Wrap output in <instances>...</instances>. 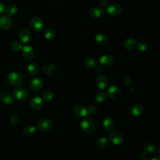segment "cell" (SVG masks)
I'll return each mask as SVG.
<instances>
[{"label": "cell", "instance_id": "obj_1", "mask_svg": "<svg viewBox=\"0 0 160 160\" xmlns=\"http://www.w3.org/2000/svg\"><path fill=\"white\" fill-rule=\"evenodd\" d=\"M81 129L86 134H92L95 131V124L93 120L89 117H84L80 123Z\"/></svg>", "mask_w": 160, "mask_h": 160}, {"label": "cell", "instance_id": "obj_2", "mask_svg": "<svg viewBox=\"0 0 160 160\" xmlns=\"http://www.w3.org/2000/svg\"><path fill=\"white\" fill-rule=\"evenodd\" d=\"M37 125L39 131L45 132L50 130L52 128L53 126V122L50 118H44L39 120Z\"/></svg>", "mask_w": 160, "mask_h": 160}, {"label": "cell", "instance_id": "obj_3", "mask_svg": "<svg viewBox=\"0 0 160 160\" xmlns=\"http://www.w3.org/2000/svg\"><path fill=\"white\" fill-rule=\"evenodd\" d=\"M30 26L34 31L39 32L43 29L44 22L40 17L35 16L31 19L30 21Z\"/></svg>", "mask_w": 160, "mask_h": 160}, {"label": "cell", "instance_id": "obj_4", "mask_svg": "<svg viewBox=\"0 0 160 160\" xmlns=\"http://www.w3.org/2000/svg\"><path fill=\"white\" fill-rule=\"evenodd\" d=\"M106 94L111 99H117L121 98L122 91L118 87L116 86H111L107 89Z\"/></svg>", "mask_w": 160, "mask_h": 160}, {"label": "cell", "instance_id": "obj_5", "mask_svg": "<svg viewBox=\"0 0 160 160\" xmlns=\"http://www.w3.org/2000/svg\"><path fill=\"white\" fill-rule=\"evenodd\" d=\"M110 141L117 146H119L123 144L124 142V136L119 131H115L110 133L109 136Z\"/></svg>", "mask_w": 160, "mask_h": 160}, {"label": "cell", "instance_id": "obj_6", "mask_svg": "<svg viewBox=\"0 0 160 160\" xmlns=\"http://www.w3.org/2000/svg\"><path fill=\"white\" fill-rule=\"evenodd\" d=\"M8 79L10 84L13 86H17L21 82L22 78L19 73H18V72L12 71L8 74Z\"/></svg>", "mask_w": 160, "mask_h": 160}, {"label": "cell", "instance_id": "obj_7", "mask_svg": "<svg viewBox=\"0 0 160 160\" xmlns=\"http://www.w3.org/2000/svg\"><path fill=\"white\" fill-rule=\"evenodd\" d=\"M30 105L35 110H41L44 107L43 99L39 96H34L30 101Z\"/></svg>", "mask_w": 160, "mask_h": 160}, {"label": "cell", "instance_id": "obj_8", "mask_svg": "<svg viewBox=\"0 0 160 160\" xmlns=\"http://www.w3.org/2000/svg\"><path fill=\"white\" fill-rule=\"evenodd\" d=\"M31 32L28 28H22L19 32V38L24 43L29 42L31 39Z\"/></svg>", "mask_w": 160, "mask_h": 160}, {"label": "cell", "instance_id": "obj_9", "mask_svg": "<svg viewBox=\"0 0 160 160\" xmlns=\"http://www.w3.org/2000/svg\"><path fill=\"white\" fill-rule=\"evenodd\" d=\"M13 96L19 101H23L28 98V92L22 88H18L14 91Z\"/></svg>", "mask_w": 160, "mask_h": 160}, {"label": "cell", "instance_id": "obj_10", "mask_svg": "<svg viewBox=\"0 0 160 160\" xmlns=\"http://www.w3.org/2000/svg\"><path fill=\"white\" fill-rule=\"evenodd\" d=\"M44 85V81L43 80L39 78V77H35L32 78L30 82H29V86L30 88L35 91L39 90L42 88Z\"/></svg>", "mask_w": 160, "mask_h": 160}, {"label": "cell", "instance_id": "obj_11", "mask_svg": "<svg viewBox=\"0 0 160 160\" xmlns=\"http://www.w3.org/2000/svg\"><path fill=\"white\" fill-rule=\"evenodd\" d=\"M114 126V122L113 119L110 116L105 117L102 121V128L106 131H111Z\"/></svg>", "mask_w": 160, "mask_h": 160}, {"label": "cell", "instance_id": "obj_12", "mask_svg": "<svg viewBox=\"0 0 160 160\" xmlns=\"http://www.w3.org/2000/svg\"><path fill=\"white\" fill-rule=\"evenodd\" d=\"M22 56L26 60H31L34 56V51L33 48L29 46L25 45L22 47Z\"/></svg>", "mask_w": 160, "mask_h": 160}, {"label": "cell", "instance_id": "obj_13", "mask_svg": "<svg viewBox=\"0 0 160 160\" xmlns=\"http://www.w3.org/2000/svg\"><path fill=\"white\" fill-rule=\"evenodd\" d=\"M12 26L11 19L8 16L0 17V28L2 30H8Z\"/></svg>", "mask_w": 160, "mask_h": 160}, {"label": "cell", "instance_id": "obj_14", "mask_svg": "<svg viewBox=\"0 0 160 160\" xmlns=\"http://www.w3.org/2000/svg\"><path fill=\"white\" fill-rule=\"evenodd\" d=\"M113 62V58L109 54H104L99 58V63L103 67H109Z\"/></svg>", "mask_w": 160, "mask_h": 160}, {"label": "cell", "instance_id": "obj_15", "mask_svg": "<svg viewBox=\"0 0 160 160\" xmlns=\"http://www.w3.org/2000/svg\"><path fill=\"white\" fill-rule=\"evenodd\" d=\"M107 11L111 16H118L122 12V8L121 5L118 4H112L108 8Z\"/></svg>", "mask_w": 160, "mask_h": 160}, {"label": "cell", "instance_id": "obj_16", "mask_svg": "<svg viewBox=\"0 0 160 160\" xmlns=\"http://www.w3.org/2000/svg\"><path fill=\"white\" fill-rule=\"evenodd\" d=\"M104 13V9L102 7H94L89 12V15L92 18H99L101 17Z\"/></svg>", "mask_w": 160, "mask_h": 160}, {"label": "cell", "instance_id": "obj_17", "mask_svg": "<svg viewBox=\"0 0 160 160\" xmlns=\"http://www.w3.org/2000/svg\"><path fill=\"white\" fill-rule=\"evenodd\" d=\"M73 113L79 118H84L88 114L87 108L81 105H77L73 109Z\"/></svg>", "mask_w": 160, "mask_h": 160}, {"label": "cell", "instance_id": "obj_18", "mask_svg": "<svg viewBox=\"0 0 160 160\" xmlns=\"http://www.w3.org/2000/svg\"><path fill=\"white\" fill-rule=\"evenodd\" d=\"M108 79L104 75H99L96 79L97 86L101 89H105L108 85Z\"/></svg>", "mask_w": 160, "mask_h": 160}, {"label": "cell", "instance_id": "obj_19", "mask_svg": "<svg viewBox=\"0 0 160 160\" xmlns=\"http://www.w3.org/2000/svg\"><path fill=\"white\" fill-rule=\"evenodd\" d=\"M144 108L143 107L138 104L133 105L130 109V113L134 117H138L143 114Z\"/></svg>", "mask_w": 160, "mask_h": 160}, {"label": "cell", "instance_id": "obj_20", "mask_svg": "<svg viewBox=\"0 0 160 160\" xmlns=\"http://www.w3.org/2000/svg\"><path fill=\"white\" fill-rule=\"evenodd\" d=\"M137 44V41L134 38H129L125 39L123 42L124 48L127 50L132 49L136 47Z\"/></svg>", "mask_w": 160, "mask_h": 160}, {"label": "cell", "instance_id": "obj_21", "mask_svg": "<svg viewBox=\"0 0 160 160\" xmlns=\"http://www.w3.org/2000/svg\"><path fill=\"white\" fill-rule=\"evenodd\" d=\"M0 100L2 103L8 105L12 104L14 102L12 96L6 92H2L0 94Z\"/></svg>", "mask_w": 160, "mask_h": 160}, {"label": "cell", "instance_id": "obj_22", "mask_svg": "<svg viewBox=\"0 0 160 160\" xmlns=\"http://www.w3.org/2000/svg\"><path fill=\"white\" fill-rule=\"evenodd\" d=\"M42 72L47 76H52L55 74L56 68L52 64H46L42 68Z\"/></svg>", "mask_w": 160, "mask_h": 160}, {"label": "cell", "instance_id": "obj_23", "mask_svg": "<svg viewBox=\"0 0 160 160\" xmlns=\"http://www.w3.org/2000/svg\"><path fill=\"white\" fill-rule=\"evenodd\" d=\"M84 66L88 68H93L96 66L98 64L97 60L92 57H88L84 59Z\"/></svg>", "mask_w": 160, "mask_h": 160}, {"label": "cell", "instance_id": "obj_24", "mask_svg": "<svg viewBox=\"0 0 160 160\" xmlns=\"http://www.w3.org/2000/svg\"><path fill=\"white\" fill-rule=\"evenodd\" d=\"M95 40L98 44L100 45H104L108 42V38L106 35L103 33H98L95 36Z\"/></svg>", "mask_w": 160, "mask_h": 160}, {"label": "cell", "instance_id": "obj_25", "mask_svg": "<svg viewBox=\"0 0 160 160\" xmlns=\"http://www.w3.org/2000/svg\"><path fill=\"white\" fill-rule=\"evenodd\" d=\"M36 131V129L33 126H26L22 129V133L26 136H30L34 134Z\"/></svg>", "mask_w": 160, "mask_h": 160}, {"label": "cell", "instance_id": "obj_26", "mask_svg": "<svg viewBox=\"0 0 160 160\" xmlns=\"http://www.w3.org/2000/svg\"><path fill=\"white\" fill-rule=\"evenodd\" d=\"M28 73L31 76H34L38 74L39 71V67L36 63H31L28 65L27 68Z\"/></svg>", "mask_w": 160, "mask_h": 160}, {"label": "cell", "instance_id": "obj_27", "mask_svg": "<svg viewBox=\"0 0 160 160\" xmlns=\"http://www.w3.org/2000/svg\"><path fill=\"white\" fill-rule=\"evenodd\" d=\"M108 142V141L106 138L101 137V138H99L96 140V145L98 148L103 149V148H105L107 146Z\"/></svg>", "mask_w": 160, "mask_h": 160}, {"label": "cell", "instance_id": "obj_28", "mask_svg": "<svg viewBox=\"0 0 160 160\" xmlns=\"http://www.w3.org/2000/svg\"><path fill=\"white\" fill-rule=\"evenodd\" d=\"M18 6L15 4H11L6 9V12L8 16H14L18 13Z\"/></svg>", "mask_w": 160, "mask_h": 160}, {"label": "cell", "instance_id": "obj_29", "mask_svg": "<svg viewBox=\"0 0 160 160\" xmlns=\"http://www.w3.org/2000/svg\"><path fill=\"white\" fill-rule=\"evenodd\" d=\"M44 36L46 37V38L49 40L54 39L56 36V32L52 29H50V28L45 29L44 31Z\"/></svg>", "mask_w": 160, "mask_h": 160}, {"label": "cell", "instance_id": "obj_30", "mask_svg": "<svg viewBox=\"0 0 160 160\" xmlns=\"http://www.w3.org/2000/svg\"><path fill=\"white\" fill-rule=\"evenodd\" d=\"M144 149L146 152H148V153H151V154L155 152L156 151V146L154 144L151 143V142H146V144H144Z\"/></svg>", "mask_w": 160, "mask_h": 160}, {"label": "cell", "instance_id": "obj_31", "mask_svg": "<svg viewBox=\"0 0 160 160\" xmlns=\"http://www.w3.org/2000/svg\"><path fill=\"white\" fill-rule=\"evenodd\" d=\"M94 99L96 102L99 103L103 102L106 101V94L104 92H98L96 94Z\"/></svg>", "mask_w": 160, "mask_h": 160}, {"label": "cell", "instance_id": "obj_32", "mask_svg": "<svg viewBox=\"0 0 160 160\" xmlns=\"http://www.w3.org/2000/svg\"><path fill=\"white\" fill-rule=\"evenodd\" d=\"M10 47H11V50L13 51H14V52L19 51L21 50L22 48V46L21 44L19 41H12V42L11 43Z\"/></svg>", "mask_w": 160, "mask_h": 160}, {"label": "cell", "instance_id": "obj_33", "mask_svg": "<svg viewBox=\"0 0 160 160\" xmlns=\"http://www.w3.org/2000/svg\"><path fill=\"white\" fill-rule=\"evenodd\" d=\"M42 99L45 101L46 102H49L51 101L54 97V94L52 91H46L42 94Z\"/></svg>", "mask_w": 160, "mask_h": 160}, {"label": "cell", "instance_id": "obj_34", "mask_svg": "<svg viewBox=\"0 0 160 160\" xmlns=\"http://www.w3.org/2000/svg\"><path fill=\"white\" fill-rule=\"evenodd\" d=\"M136 46H137L138 50L140 52H144V51H147V49L148 48V46L147 43L144 41L139 42L138 44H136Z\"/></svg>", "mask_w": 160, "mask_h": 160}, {"label": "cell", "instance_id": "obj_35", "mask_svg": "<svg viewBox=\"0 0 160 160\" xmlns=\"http://www.w3.org/2000/svg\"><path fill=\"white\" fill-rule=\"evenodd\" d=\"M88 110V113H89L90 115L91 116H94L95 114H96L97 112H98V109L96 108V107L94 105H89L88 106L87 108Z\"/></svg>", "mask_w": 160, "mask_h": 160}, {"label": "cell", "instance_id": "obj_36", "mask_svg": "<svg viewBox=\"0 0 160 160\" xmlns=\"http://www.w3.org/2000/svg\"><path fill=\"white\" fill-rule=\"evenodd\" d=\"M10 121L12 124H17L19 122V116L17 114L14 113L11 116Z\"/></svg>", "mask_w": 160, "mask_h": 160}, {"label": "cell", "instance_id": "obj_37", "mask_svg": "<svg viewBox=\"0 0 160 160\" xmlns=\"http://www.w3.org/2000/svg\"><path fill=\"white\" fill-rule=\"evenodd\" d=\"M148 158H149V153L148 152L144 151L141 152L140 156V158L141 160H148Z\"/></svg>", "mask_w": 160, "mask_h": 160}, {"label": "cell", "instance_id": "obj_38", "mask_svg": "<svg viewBox=\"0 0 160 160\" xmlns=\"http://www.w3.org/2000/svg\"><path fill=\"white\" fill-rule=\"evenodd\" d=\"M124 83L126 86H127V87L130 86V85L131 84V78L129 76H126L124 78Z\"/></svg>", "mask_w": 160, "mask_h": 160}, {"label": "cell", "instance_id": "obj_39", "mask_svg": "<svg viewBox=\"0 0 160 160\" xmlns=\"http://www.w3.org/2000/svg\"><path fill=\"white\" fill-rule=\"evenodd\" d=\"M6 11V7L5 4L3 2H0V15L4 14Z\"/></svg>", "mask_w": 160, "mask_h": 160}, {"label": "cell", "instance_id": "obj_40", "mask_svg": "<svg viewBox=\"0 0 160 160\" xmlns=\"http://www.w3.org/2000/svg\"><path fill=\"white\" fill-rule=\"evenodd\" d=\"M108 0H100V4L102 6H107L108 5Z\"/></svg>", "mask_w": 160, "mask_h": 160}, {"label": "cell", "instance_id": "obj_41", "mask_svg": "<svg viewBox=\"0 0 160 160\" xmlns=\"http://www.w3.org/2000/svg\"><path fill=\"white\" fill-rule=\"evenodd\" d=\"M96 71H97V72H101V71H102V66H98L97 68H96Z\"/></svg>", "mask_w": 160, "mask_h": 160}, {"label": "cell", "instance_id": "obj_42", "mask_svg": "<svg viewBox=\"0 0 160 160\" xmlns=\"http://www.w3.org/2000/svg\"><path fill=\"white\" fill-rule=\"evenodd\" d=\"M151 160H160V159H159V158L158 156H154Z\"/></svg>", "mask_w": 160, "mask_h": 160}, {"label": "cell", "instance_id": "obj_43", "mask_svg": "<svg viewBox=\"0 0 160 160\" xmlns=\"http://www.w3.org/2000/svg\"><path fill=\"white\" fill-rule=\"evenodd\" d=\"M57 1H61V0H57Z\"/></svg>", "mask_w": 160, "mask_h": 160}]
</instances>
